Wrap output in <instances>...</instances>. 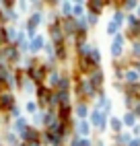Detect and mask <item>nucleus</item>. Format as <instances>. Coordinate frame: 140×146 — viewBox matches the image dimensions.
<instances>
[{
	"instance_id": "nucleus-1",
	"label": "nucleus",
	"mask_w": 140,
	"mask_h": 146,
	"mask_svg": "<svg viewBox=\"0 0 140 146\" xmlns=\"http://www.w3.org/2000/svg\"><path fill=\"white\" fill-rule=\"evenodd\" d=\"M49 33H52V39H54L56 43H62V31H60L58 25H54L52 29H49Z\"/></svg>"
},
{
	"instance_id": "nucleus-2",
	"label": "nucleus",
	"mask_w": 140,
	"mask_h": 146,
	"mask_svg": "<svg viewBox=\"0 0 140 146\" xmlns=\"http://www.w3.org/2000/svg\"><path fill=\"white\" fill-rule=\"evenodd\" d=\"M0 103H2V107L11 109V107H13V95H2V97H0Z\"/></svg>"
},
{
	"instance_id": "nucleus-3",
	"label": "nucleus",
	"mask_w": 140,
	"mask_h": 146,
	"mask_svg": "<svg viewBox=\"0 0 140 146\" xmlns=\"http://www.w3.org/2000/svg\"><path fill=\"white\" fill-rule=\"evenodd\" d=\"M35 136H37V134H35L33 130H29V128L23 130V140H27V142H33V140H35Z\"/></svg>"
},
{
	"instance_id": "nucleus-4",
	"label": "nucleus",
	"mask_w": 140,
	"mask_h": 146,
	"mask_svg": "<svg viewBox=\"0 0 140 146\" xmlns=\"http://www.w3.org/2000/svg\"><path fill=\"white\" fill-rule=\"evenodd\" d=\"M111 52H113V56H117L119 52H122V37H115V41H113V47H111Z\"/></svg>"
},
{
	"instance_id": "nucleus-5",
	"label": "nucleus",
	"mask_w": 140,
	"mask_h": 146,
	"mask_svg": "<svg viewBox=\"0 0 140 146\" xmlns=\"http://www.w3.org/2000/svg\"><path fill=\"white\" fill-rule=\"evenodd\" d=\"M93 123H95V125H101V128H103V115L99 113V111L93 113Z\"/></svg>"
},
{
	"instance_id": "nucleus-6",
	"label": "nucleus",
	"mask_w": 140,
	"mask_h": 146,
	"mask_svg": "<svg viewBox=\"0 0 140 146\" xmlns=\"http://www.w3.org/2000/svg\"><path fill=\"white\" fill-rule=\"evenodd\" d=\"M41 45H43V37H35V39H33V50H41Z\"/></svg>"
},
{
	"instance_id": "nucleus-7",
	"label": "nucleus",
	"mask_w": 140,
	"mask_h": 146,
	"mask_svg": "<svg viewBox=\"0 0 140 146\" xmlns=\"http://www.w3.org/2000/svg\"><path fill=\"white\" fill-rule=\"evenodd\" d=\"M68 113H70L68 105H62V109H60V117H62V119H68Z\"/></svg>"
},
{
	"instance_id": "nucleus-8",
	"label": "nucleus",
	"mask_w": 140,
	"mask_h": 146,
	"mask_svg": "<svg viewBox=\"0 0 140 146\" xmlns=\"http://www.w3.org/2000/svg\"><path fill=\"white\" fill-rule=\"evenodd\" d=\"M39 101H41L43 105L47 103V89H41V91H39Z\"/></svg>"
},
{
	"instance_id": "nucleus-9",
	"label": "nucleus",
	"mask_w": 140,
	"mask_h": 146,
	"mask_svg": "<svg viewBox=\"0 0 140 146\" xmlns=\"http://www.w3.org/2000/svg\"><path fill=\"white\" fill-rule=\"evenodd\" d=\"M89 6H91V8H93L95 13H99V11H101V8H103V2H97V0H95V2H91Z\"/></svg>"
},
{
	"instance_id": "nucleus-10",
	"label": "nucleus",
	"mask_w": 140,
	"mask_h": 146,
	"mask_svg": "<svg viewBox=\"0 0 140 146\" xmlns=\"http://www.w3.org/2000/svg\"><path fill=\"white\" fill-rule=\"evenodd\" d=\"M78 132H81V134H87V132H89V125H87L85 121H81V123H78Z\"/></svg>"
},
{
	"instance_id": "nucleus-11",
	"label": "nucleus",
	"mask_w": 140,
	"mask_h": 146,
	"mask_svg": "<svg viewBox=\"0 0 140 146\" xmlns=\"http://www.w3.org/2000/svg\"><path fill=\"white\" fill-rule=\"evenodd\" d=\"M101 82V72H95L93 74V84H99Z\"/></svg>"
},
{
	"instance_id": "nucleus-12",
	"label": "nucleus",
	"mask_w": 140,
	"mask_h": 146,
	"mask_svg": "<svg viewBox=\"0 0 140 146\" xmlns=\"http://www.w3.org/2000/svg\"><path fill=\"white\" fill-rule=\"evenodd\" d=\"M6 58H11V60H17V50H8V52H6Z\"/></svg>"
},
{
	"instance_id": "nucleus-13",
	"label": "nucleus",
	"mask_w": 140,
	"mask_h": 146,
	"mask_svg": "<svg viewBox=\"0 0 140 146\" xmlns=\"http://www.w3.org/2000/svg\"><path fill=\"white\" fill-rule=\"evenodd\" d=\"M124 121H126L128 125H132V123H134V115H132V113H128V115H126V119H124Z\"/></svg>"
},
{
	"instance_id": "nucleus-14",
	"label": "nucleus",
	"mask_w": 140,
	"mask_h": 146,
	"mask_svg": "<svg viewBox=\"0 0 140 146\" xmlns=\"http://www.w3.org/2000/svg\"><path fill=\"white\" fill-rule=\"evenodd\" d=\"M119 125H122V123H119V119H111V128H113V130H119Z\"/></svg>"
},
{
	"instance_id": "nucleus-15",
	"label": "nucleus",
	"mask_w": 140,
	"mask_h": 146,
	"mask_svg": "<svg viewBox=\"0 0 140 146\" xmlns=\"http://www.w3.org/2000/svg\"><path fill=\"white\" fill-rule=\"evenodd\" d=\"M115 29H117V23H111V25L107 27V31H109V33H115Z\"/></svg>"
},
{
	"instance_id": "nucleus-16",
	"label": "nucleus",
	"mask_w": 140,
	"mask_h": 146,
	"mask_svg": "<svg viewBox=\"0 0 140 146\" xmlns=\"http://www.w3.org/2000/svg\"><path fill=\"white\" fill-rule=\"evenodd\" d=\"M64 27L68 29V31H72V29H74V23H72V21H66V23H64Z\"/></svg>"
},
{
	"instance_id": "nucleus-17",
	"label": "nucleus",
	"mask_w": 140,
	"mask_h": 146,
	"mask_svg": "<svg viewBox=\"0 0 140 146\" xmlns=\"http://www.w3.org/2000/svg\"><path fill=\"white\" fill-rule=\"evenodd\" d=\"M6 76H8V74H6V68H2V66H0V80H2V78H6Z\"/></svg>"
},
{
	"instance_id": "nucleus-18",
	"label": "nucleus",
	"mask_w": 140,
	"mask_h": 146,
	"mask_svg": "<svg viewBox=\"0 0 140 146\" xmlns=\"http://www.w3.org/2000/svg\"><path fill=\"white\" fill-rule=\"evenodd\" d=\"M87 113V107L85 105H78V115H85Z\"/></svg>"
},
{
	"instance_id": "nucleus-19",
	"label": "nucleus",
	"mask_w": 140,
	"mask_h": 146,
	"mask_svg": "<svg viewBox=\"0 0 140 146\" xmlns=\"http://www.w3.org/2000/svg\"><path fill=\"white\" fill-rule=\"evenodd\" d=\"M136 76H138V74H136L134 70H132V72H128V80H136Z\"/></svg>"
},
{
	"instance_id": "nucleus-20",
	"label": "nucleus",
	"mask_w": 140,
	"mask_h": 146,
	"mask_svg": "<svg viewBox=\"0 0 140 146\" xmlns=\"http://www.w3.org/2000/svg\"><path fill=\"white\" fill-rule=\"evenodd\" d=\"M74 13H76V15H81V13H83V6H81V4H76V6H74Z\"/></svg>"
},
{
	"instance_id": "nucleus-21",
	"label": "nucleus",
	"mask_w": 140,
	"mask_h": 146,
	"mask_svg": "<svg viewBox=\"0 0 140 146\" xmlns=\"http://www.w3.org/2000/svg\"><path fill=\"white\" fill-rule=\"evenodd\" d=\"M134 52H136V54H140V43H136V45H134Z\"/></svg>"
}]
</instances>
